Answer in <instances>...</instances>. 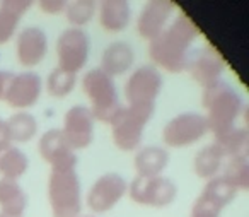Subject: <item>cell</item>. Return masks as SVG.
Masks as SVG:
<instances>
[{
  "label": "cell",
  "mask_w": 249,
  "mask_h": 217,
  "mask_svg": "<svg viewBox=\"0 0 249 217\" xmlns=\"http://www.w3.org/2000/svg\"><path fill=\"white\" fill-rule=\"evenodd\" d=\"M198 36V29L190 18L179 16L174 22L154 38L149 45V57L156 65L171 74H179L186 67L191 45Z\"/></svg>",
  "instance_id": "cell-1"
},
{
  "label": "cell",
  "mask_w": 249,
  "mask_h": 217,
  "mask_svg": "<svg viewBox=\"0 0 249 217\" xmlns=\"http://www.w3.org/2000/svg\"><path fill=\"white\" fill-rule=\"evenodd\" d=\"M201 104L207 110L205 120H207L208 130L213 132V135L234 128L235 120L244 106L237 91L222 80L215 82L213 86L205 87Z\"/></svg>",
  "instance_id": "cell-2"
},
{
  "label": "cell",
  "mask_w": 249,
  "mask_h": 217,
  "mask_svg": "<svg viewBox=\"0 0 249 217\" xmlns=\"http://www.w3.org/2000/svg\"><path fill=\"white\" fill-rule=\"evenodd\" d=\"M156 111V104H130L121 108L113 115L111 135L113 142L120 151H135L143 138V128L149 123L150 117Z\"/></svg>",
  "instance_id": "cell-3"
},
{
  "label": "cell",
  "mask_w": 249,
  "mask_h": 217,
  "mask_svg": "<svg viewBox=\"0 0 249 217\" xmlns=\"http://www.w3.org/2000/svg\"><path fill=\"white\" fill-rule=\"evenodd\" d=\"M48 198L53 217H79L82 210V192L75 169H52Z\"/></svg>",
  "instance_id": "cell-4"
},
{
  "label": "cell",
  "mask_w": 249,
  "mask_h": 217,
  "mask_svg": "<svg viewBox=\"0 0 249 217\" xmlns=\"http://www.w3.org/2000/svg\"><path fill=\"white\" fill-rule=\"evenodd\" d=\"M82 91L90 99L92 106L89 110L94 120L109 123L113 115L120 110V99L113 79L101 69H92L84 76Z\"/></svg>",
  "instance_id": "cell-5"
},
{
  "label": "cell",
  "mask_w": 249,
  "mask_h": 217,
  "mask_svg": "<svg viewBox=\"0 0 249 217\" xmlns=\"http://www.w3.org/2000/svg\"><path fill=\"white\" fill-rule=\"evenodd\" d=\"M128 192L130 198L135 203L160 209L174 202L178 188L169 178H164V176H152V178L137 176L130 183Z\"/></svg>",
  "instance_id": "cell-6"
},
{
  "label": "cell",
  "mask_w": 249,
  "mask_h": 217,
  "mask_svg": "<svg viewBox=\"0 0 249 217\" xmlns=\"http://www.w3.org/2000/svg\"><path fill=\"white\" fill-rule=\"evenodd\" d=\"M89 36L79 28H69L60 35L56 41L60 69L70 74H77L86 67L89 60Z\"/></svg>",
  "instance_id": "cell-7"
},
{
  "label": "cell",
  "mask_w": 249,
  "mask_h": 217,
  "mask_svg": "<svg viewBox=\"0 0 249 217\" xmlns=\"http://www.w3.org/2000/svg\"><path fill=\"white\" fill-rule=\"evenodd\" d=\"M208 132V125L205 117L198 113H181L174 117L164 127L162 140L166 145L174 149L190 147Z\"/></svg>",
  "instance_id": "cell-8"
},
{
  "label": "cell",
  "mask_w": 249,
  "mask_h": 217,
  "mask_svg": "<svg viewBox=\"0 0 249 217\" xmlns=\"http://www.w3.org/2000/svg\"><path fill=\"white\" fill-rule=\"evenodd\" d=\"M162 91V76L154 65H143L130 76L124 96L130 104H156Z\"/></svg>",
  "instance_id": "cell-9"
},
{
  "label": "cell",
  "mask_w": 249,
  "mask_h": 217,
  "mask_svg": "<svg viewBox=\"0 0 249 217\" xmlns=\"http://www.w3.org/2000/svg\"><path fill=\"white\" fill-rule=\"evenodd\" d=\"M128 190L126 179L118 173H106L99 176L87 193V205L92 212L104 214L111 210Z\"/></svg>",
  "instance_id": "cell-10"
},
{
  "label": "cell",
  "mask_w": 249,
  "mask_h": 217,
  "mask_svg": "<svg viewBox=\"0 0 249 217\" xmlns=\"http://www.w3.org/2000/svg\"><path fill=\"white\" fill-rule=\"evenodd\" d=\"M94 117L89 108L72 106L63 118V137L72 151L86 149L94 138Z\"/></svg>",
  "instance_id": "cell-11"
},
{
  "label": "cell",
  "mask_w": 249,
  "mask_h": 217,
  "mask_svg": "<svg viewBox=\"0 0 249 217\" xmlns=\"http://www.w3.org/2000/svg\"><path fill=\"white\" fill-rule=\"evenodd\" d=\"M184 70L193 77L195 82H198L205 89L220 80L224 72V60L213 48L205 46L190 52Z\"/></svg>",
  "instance_id": "cell-12"
},
{
  "label": "cell",
  "mask_w": 249,
  "mask_h": 217,
  "mask_svg": "<svg viewBox=\"0 0 249 217\" xmlns=\"http://www.w3.org/2000/svg\"><path fill=\"white\" fill-rule=\"evenodd\" d=\"M39 154L43 161H46L52 169H75L77 156L72 149L69 147L62 130L58 128H50L39 138Z\"/></svg>",
  "instance_id": "cell-13"
},
{
  "label": "cell",
  "mask_w": 249,
  "mask_h": 217,
  "mask_svg": "<svg viewBox=\"0 0 249 217\" xmlns=\"http://www.w3.org/2000/svg\"><path fill=\"white\" fill-rule=\"evenodd\" d=\"M41 77L36 72H21L18 76L14 74L4 99L7 101L9 106L22 110V108L35 106L41 96Z\"/></svg>",
  "instance_id": "cell-14"
},
{
  "label": "cell",
  "mask_w": 249,
  "mask_h": 217,
  "mask_svg": "<svg viewBox=\"0 0 249 217\" xmlns=\"http://www.w3.org/2000/svg\"><path fill=\"white\" fill-rule=\"evenodd\" d=\"M174 12V4L169 0H152L143 7L139 21H137V29L140 36L149 41L160 35L166 29V24Z\"/></svg>",
  "instance_id": "cell-15"
},
{
  "label": "cell",
  "mask_w": 249,
  "mask_h": 217,
  "mask_svg": "<svg viewBox=\"0 0 249 217\" xmlns=\"http://www.w3.org/2000/svg\"><path fill=\"white\" fill-rule=\"evenodd\" d=\"M18 60L24 67H36L43 62L48 53V38L46 33L39 28H26L19 33L18 43Z\"/></svg>",
  "instance_id": "cell-16"
},
{
  "label": "cell",
  "mask_w": 249,
  "mask_h": 217,
  "mask_svg": "<svg viewBox=\"0 0 249 217\" xmlns=\"http://www.w3.org/2000/svg\"><path fill=\"white\" fill-rule=\"evenodd\" d=\"M135 62L133 48L124 41H114L107 45L101 59V70L111 79L124 74Z\"/></svg>",
  "instance_id": "cell-17"
},
{
  "label": "cell",
  "mask_w": 249,
  "mask_h": 217,
  "mask_svg": "<svg viewBox=\"0 0 249 217\" xmlns=\"http://www.w3.org/2000/svg\"><path fill=\"white\" fill-rule=\"evenodd\" d=\"M132 9L126 0H104L99 5V22L106 31L120 33L128 28Z\"/></svg>",
  "instance_id": "cell-18"
},
{
  "label": "cell",
  "mask_w": 249,
  "mask_h": 217,
  "mask_svg": "<svg viewBox=\"0 0 249 217\" xmlns=\"http://www.w3.org/2000/svg\"><path fill=\"white\" fill-rule=\"evenodd\" d=\"M31 0H4L0 2V45L14 36L21 18L31 9Z\"/></svg>",
  "instance_id": "cell-19"
},
{
  "label": "cell",
  "mask_w": 249,
  "mask_h": 217,
  "mask_svg": "<svg viewBox=\"0 0 249 217\" xmlns=\"http://www.w3.org/2000/svg\"><path fill=\"white\" fill-rule=\"evenodd\" d=\"M28 207V195L18 181L0 178V210L2 216L22 217Z\"/></svg>",
  "instance_id": "cell-20"
},
{
  "label": "cell",
  "mask_w": 249,
  "mask_h": 217,
  "mask_svg": "<svg viewBox=\"0 0 249 217\" xmlns=\"http://www.w3.org/2000/svg\"><path fill=\"white\" fill-rule=\"evenodd\" d=\"M135 171L139 176L143 178H152V176H160V173L169 164V152L162 147H143L137 152L135 156Z\"/></svg>",
  "instance_id": "cell-21"
},
{
  "label": "cell",
  "mask_w": 249,
  "mask_h": 217,
  "mask_svg": "<svg viewBox=\"0 0 249 217\" xmlns=\"http://www.w3.org/2000/svg\"><path fill=\"white\" fill-rule=\"evenodd\" d=\"M28 156L12 144L0 145V175L2 178L18 181L28 171Z\"/></svg>",
  "instance_id": "cell-22"
},
{
  "label": "cell",
  "mask_w": 249,
  "mask_h": 217,
  "mask_svg": "<svg viewBox=\"0 0 249 217\" xmlns=\"http://www.w3.org/2000/svg\"><path fill=\"white\" fill-rule=\"evenodd\" d=\"M235 195H237V188L234 185H231L224 176H215L208 179L200 197L222 210L235 198Z\"/></svg>",
  "instance_id": "cell-23"
},
{
  "label": "cell",
  "mask_w": 249,
  "mask_h": 217,
  "mask_svg": "<svg viewBox=\"0 0 249 217\" xmlns=\"http://www.w3.org/2000/svg\"><path fill=\"white\" fill-rule=\"evenodd\" d=\"M215 145L224 158H234L248 152V130L246 128H231L215 135Z\"/></svg>",
  "instance_id": "cell-24"
},
{
  "label": "cell",
  "mask_w": 249,
  "mask_h": 217,
  "mask_svg": "<svg viewBox=\"0 0 249 217\" xmlns=\"http://www.w3.org/2000/svg\"><path fill=\"white\" fill-rule=\"evenodd\" d=\"M224 156L218 151V147L215 144L207 145L203 147L196 156H195L193 169L196 173V176L203 179H212L215 178L218 171L222 168V161H224Z\"/></svg>",
  "instance_id": "cell-25"
},
{
  "label": "cell",
  "mask_w": 249,
  "mask_h": 217,
  "mask_svg": "<svg viewBox=\"0 0 249 217\" xmlns=\"http://www.w3.org/2000/svg\"><path fill=\"white\" fill-rule=\"evenodd\" d=\"M5 123H7L11 142H29L38 132L36 118L29 113H24V111L12 115Z\"/></svg>",
  "instance_id": "cell-26"
},
{
  "label": "cell",
  "mask_w": 249,
  "mask_h": 217,
  "mask_svg": "<svg viewBox=\"0 0 249 217\" xmlns=\"http://www.w3.org/2000/svg\"><path fill=\"white\" fill-rule=\"evenodd\" d=\"M224 178L231 185H234L237 190H248L249 188V162H248V152L239 154L234 158H229L225 164Z\"/></svg>",
  "instance_id": "cell-27"
},
{
  "label": "cell",
  "mask_w": 249,
  "mask_h": 217,
  "mask_svg": "<svg viewBox=\"0 0 249 217\" xmlns=\"http://www.w3.org/2000/svg\"><path fill=\"white\" fill-rule=\"evenodd\" d=\"M75 82H77L75 74H70V72H67V70L56 67L48 76L46 89H48V93L52 94L53 98H65L73 91Z\"/></svg>",
  "instance_id": "cell-28"
},
{
  "label": "cell",
  "mask_w": 249,
  "mask_h": 217,
  "mask_svg": "<svg viewBox=\"0 0 249 217\" xmlns=\"http://www.w3.org/2000/svg\"><path fill=\"white\" fill-rule=\"evenodd\" d=\"M94 11H96V4H94L92 0H75V2H70V4L67 2V21L70 24L84 26L92 19Z\"/></svg>",
  "instance_id": "cell-29"
},
{
  "label": "cell",
  "mask_w": 249,
  "mask_h": 217,
  "mask_svg": "<svg viewBox=\"0 0 249 217\" xmlns=\"http://www.w3.org/2000/svg\"><path fill=\"white\" fill-rule=\"evenodd\" d=\"M220 216V209L215 207L213 203L207 202L205 198H198L191 210V217H218Z\"/></svg>",
  "instance_id": "cell-30"
},
{
  "label": "cell",
  "mask_w": 249,
  "mask_h": 217,
  "mask_svg": "<svg viewBox=\"0 0 249 217\" xmlns=\"http://www.w3.org/2000/svg\"><path fill=\"white\" fill-rule=\"evenodd\" d=\"M65 0H41L39 2V9L45 14H60V12H65Z\"/></svg>",
  "instance_id": "cell-31"
},
{
  "label": "cell",
  "mask_w": 249,
  "mask_h": 217,
  "mask_svg": "<svg viewBox=\"0 0 249 217\" xmlns=\"http://www.w3.org/2000/svg\"><path fill=\"white\" fill-rule=\"evenodd\" d=\"M12 77H14V74L0 70V99H4V98H5V93H7L9 84H11Z\"/></svg>",
  "instance_id": "cell-32"
},
{
  "label": "cell",
  "mask_w": 249,
  "mask_h": 217,
  "mask_svg": "<svg viewBox=\"0 0 249 217\" xmlns=\"http://www.w3.org/2000/svg\"><path fill=\"white\" fill-rule=\"evenodd\" d=\"M2 144H12V142H11V137H9L7 123L0 118V145Z\"/></svg>",
  "instance_id": "cell-33"
},
{
  "label": "cell",
  "mask_w": 249,
  "mask_h": 217,
  "mask_svg": "<svg viewBox=\"0 0 249 217\" xmlns=\"http://www.w3.org/2000/svg\"><path fill=\"white\" fill-rule=\"evenodd\" d=\"M0 217H9V216H2V214H0Z\"/></svg>",
  "instance_id": "cell-34"
}]
</instances>
